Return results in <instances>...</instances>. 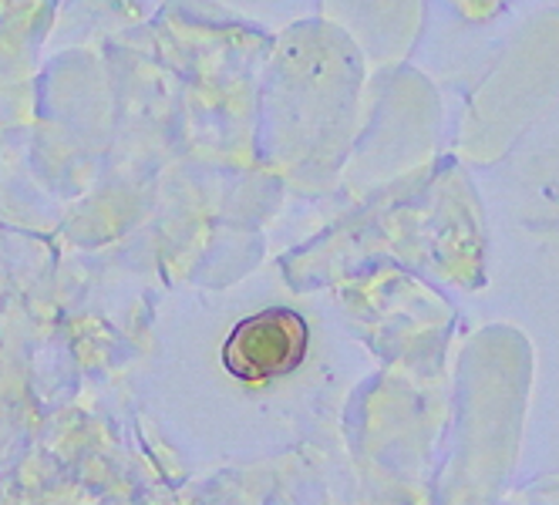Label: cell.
I'll return each instance as SVG.
<instances>
[{
	"label": "cell",
	"mask_w": 559,
	"mask_h": 505,
	"mask_svg": "<svg viewBox=\"0 0 559 505\" xmlns=\"http://www.w3.org/2000/svg\"><path fill=\"white\" fill-rule=\"evenodd\" d=\"M307 321L287 306H270L239 321L223 344V364L247 384L290 374L307 358Z\"/></svg>",
	"instance_id": "cell-1"
}]
</instances>
